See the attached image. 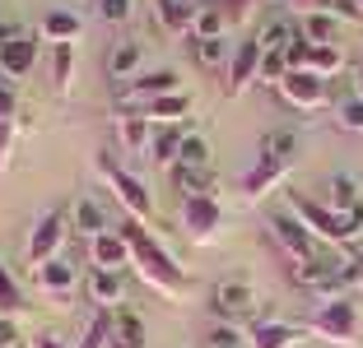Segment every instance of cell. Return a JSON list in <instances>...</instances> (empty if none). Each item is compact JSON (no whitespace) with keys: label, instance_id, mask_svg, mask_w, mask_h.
<instances>
[{"label":"cell","instance_id":"bcb514c9","mask_svg":"<svg viewBox=\"0 0 363 348\" xmlns=\"http://www.w3.org/2000/svg\"><path fill=\"white\" fill-rule=\"evenodd\" d=\"M345 274V288H363V251H350V260L340 265Z\"/></svg>","mask_w":363,"mask_h":348},{"label":"cell","instance_id":"83f0119b","mask_svg":"<svg viewBox=\"0 0 363 348\" xmlns=\"http://www.w3.org/2000/svg\"><path fill=\"white\" fill-rule=\"evenodd\" d=\"M331 209H340V214H354V209H363V181L359 177H350V172H335L331 177Z\"/></svg>","mask_w":363,"mask_h":348},{"label":"cell","instance_id":"f35d334b","mask_svg":"<svg viewBox=\"0 0 363 348\" xmlns=\"http://www.w3.org/2000/svg\"><path fill=\"white\" fill-rule=\"evenodd\" d=\"M214 5H219V14H224L228 28L247 23V19H252V10H257V0H214Z\"/></svg>","mask_w":363,"mask_h":348},{"label":"cell","instance_id":"3957f363","mask_svg":"<svg viewBox=\"0 0 363 348\" xmlns=\"http://www.w3.org/2000/svg\"><path fill=\"white\" fill-rule=\"evenodd\" d=\"M94 177L103 181L107 190H112V200L126 209V219H135V223H150V219H154V195H150V186H145L135 172H126L117 158L94 153Z\"/></svg>","mask_w":363,"mask_h":348},{"label":"cell","instance_id":"f6af8a7d","mask_svg":"<svg viewBox=\"0 0 363 348\" xmlns=\"http://www.w3.org/2000/svg\"><path fill=\"white\" fill-rule=\"evenodd\" d=\"M279 56H284V65H289V70H303V61H308V42L298 37V28H294V37L284 42V52H279Z\"/></svg>","mask_w":363,"mask_h":348},{"label":"cell","instance_id":"ee69618b","mask_svg":"<svg viewBox=\"0 0 363 348\" xmlns=\"http://www.w3.org/2000/svg\"><path fill=\"white\" fill-rule=\"evenodd\" d=\"M0 121H19V88L0 79Z\"/></svg>","mask_w":363,"mask_h":348},{"label":"cell","instance_id":"ba28073f","mask_svg":"<svg viewBox=\"0 0 363 348\" xmlns=\"http://www.w3.org/2000/svg\"><path fill=\"white\" fill-rule=\"evenodd\" d=\"M261 61H266L261 42H257V37H242L238 52L228 56V70H224V98H228V103H238V98L261 79Z\"/></svg>","mask_w":363,"mask_h":348},{"label":"cell","instance_id":"44dd1931","mask_svg":"<svg viewBox=\"0 0 363 348\" xmlns=\"http://www.w3.org/2000/svg\"><path fill=\"white\" fill-rule=\"evenodd\" d=\"M43 37H47L52 47H75L79 37H84V19H79L75 10H47Z\"/></svg>","mask_w":363,"mask_h":348},{"label":"cell","instance_id":"f1b7e54d","mask_svg":"<svg viewBox=\"0 0 363 348\" xmlns=\"http://www.w3.org/2000/svg\"><path fill=\"white\" fill-rule=\"evenodd\" d=\"M172 186H177V195H214L219 177H214V168H172Z\"/></svg>","mask_w":363,"mask_h":348},{"label":"cell","instance_id":"2e32d148","mask_svg":"<svg viewBox=\"0 0 363 348\" xmlns=\"http://www.w3.org/2000/svg\"><path fill=\"white\" fill-rule=\"evenodd\" d=\"M107 74L121 79V84H135L145 74V42L140 37H121L112 52H107Z\"/></svg>","mask_w":363,"mask_h":348},{"label":"cell","instance_id":"7402d4cb","mask_svg":"<svg viewBox=\"0 0 363 348\" xmlns=\"http://www.w3.org/2000/svg\"><path fill=\"white\" fill-rule=\"evenodd\" d=\"M70 232L84 237V242H94V237L112 232V228H107V209L98 200H75V204H70Z\"/></svg>","mask_w":363,"mask_h":348},{"label":"cell","instance_id":"603a6c76","mask_svg":"<svg viewBox=\"0 0 363 348\" xmlns=\"http://www.w3.org/2000/svg\"><path fill=\"white\" fill-rule=\"evenodd\" d=\"M107 348H145V320H140V311H130V306L112 311V339H107Z\"/></svg>","mask_w":363,"mask_h":348},{"label":"cell","instance_id":"d6986e66","mask_svg":"<svg viewBox=\"0 0 363 348\" xmlns=\"http://www.w3.org/2000/svg\"><path fill=\"white\" fill-rule=\"evenodd\" d=\"M154 139V126L145 121L140 107H117V144L130 149V153H145Z\"/></svg>","mask_w":363,"mask_h":348},{"label":"cell","instance_id":"b9f144b4","mask_svg":"<svg viewBox=\"0 0 363 348\" xmlns=\"http://www.w3.org/2000/svg\"><path fill=\"white\" fill-rule=\"evenodd\" d=\"M289 74V65H284V56L279 52H266V61H261V79L257 84H270V88H279V79Z\"/></svg>","mask_w":363,"mask_h":348},{"label":"cell","instance_id":"c3c4849f","mask_svg":"<svg viewBox=\"0 0 363 348\" xmlns=\"http://www.w3.org/2000/svg\"><path fill=\"white\" fill-rule=\"evenodd\" d=\"M0 348H19V325L10 316H0Z\"/></svg>","mask_w":363,"mask_h":348},{"label":"cell","instance_id":"cb8c5ba5","mask_svg":"<svg viewBox=\"0 0 363 348\" xmlns=\"http://www.w3.org/2000/svg\"><path fill=\"white\" fill-rule=\"evenodd\" d=\"M191 14H196V0H154V19H159L163 33H186L191 37Z\"/></svg>","mask_w":363,"mask_h":348},{"label":"cell","instance_id":"e575fe53","mask_svg":"<svg viewBox=\"0 0 363 348\" xmlns=\"http://www.w3.org/2000/svg\"><path fill=\"white\" fill-rule=\"evenodd\" d=\"M205 348H247V325L210 320V330H205Z\"/></svg>","mask_w":363,"mask_h":348},{"label":"cell","instance_id":"d590c367","mask_svg":"<svg viewBox=\"0 0 363 348\" xmlns=\"http://www.w3.org/2000/svg\"><path fill=\"white\" fill-rule=\"evenodd\" d=\"M23 306H28V297H23V288L14 284V274L0 265V316H23Z\"/></svg>","mask_w":363,"mask_h":348},{"label":"cell","instance_id":"ac0fdd59","mask_svg":"<svg viewBox=\"0 0 363 348\" xmlns=\"http://www.w3.org/2000/svg\"><path fill=\"white\" fill-rule=\"evenodd\" d=\"M33 65H38V37H14L10 47H0V79H28L33 74Z\"/></svg>","mask_w":363,"mask_h":348},{"label":"cell","instance_id":"e0dca14e","mask_svg":"<svg viewBox=\"0 0 363 348\" xmlns=\"http://www.w3.org/2000/svg\"><path fill=\"white\" fill-rule=\"evenodd\" d=\"M89 265L94 269H107V274H121L130 265V246L121 232H103V237H94L89 242Z\"/></svg>","mask_w":363,"mask_h":348},{"label":"cell","instance_id":"f546056e","mask_svg":"<svg viewBox=\"0 0 363 348\" xmlns=\"http://www.w3.org/2000/svg\"><path fill=\"white\" fill-rule=\"evenodd\" d=\"M298 149H303V144H298V135H294V130H266L257 153H266V158H275V163H284V168H294Z\"/></svg>","mask_w":363,"mask_h":348},{"label":"cell","instance_id":"f907efd6","mask_svg":"<svg viewBox=\"0 0 363 348\" xmlns=\"http://www.w3.org/2000/svg\"><path fill=\"white\" fill-rule=\"evenodd\" d=\"M14 37H23V28H19V23H0V47H10Z\"/></svg>","mask_w":363,"mask_h":348},{"label":"cell","instance_id":"ffe728a7","mask_svg":"<svg viewBox=\"0 0 363 348\" xmlns=\"http://www.w3.org/2000/svg\"><path fill=\"white\" fill-rule=\"evenodd\" d=\"M84 297L98 306V311H117V306L126 302V279L107 274V269H94V274L84 279Z\"/></svg>","mask_w":363,"mask_h":348},{"label":"cell","instance_id":"7c38bea8","mask_svg":"<svg viewBox=\"0 0 363 348\" xmlns=\"http://www.w3.org/2000/svg\"><path fill=\"white\" fill-rule=\"evenodd\" d=\"M163 93H182V74L177 70H150V74H140L135 84H126V93H121L117 107H145L154 103V98Z\"/></svg>","mask_w":363,"mask_h":348},{"label":"cell","instance_id":"1f68e13d","mask_svg":"<svg viewBox=\"0 0 363 348\" xmlns=\"http://www.w3.org/2000/svg\"><path fill=\"white\" fill-rule=\"evenodd\" d=\"M191 52H196V65L201 70H210V74H219V70H228V47H224V37H191Z\"/></svg>","mask_w":363,"mask_h":348},{"label":"cell","instance_id":"5bb4252c","mask_svg":"<svg viewBox=\"0 0 363 348\" xmlns=\"http://www.w3.org/2000/svg\"><path fill=\"white\" fill-rule=\"evenodd\" d=\"M308 330L303 325H289V320H275V316H261L247 325V348H294L303 344Z\"/></svg>","mask_w":363,"mask_h":348},{"label":"cell","instance_id":"8fae6325","mask_svg":"<svg viewBox=\"0 0 363 348\" xmlns=\"http://www.w3.org/2000/svg\"><path fill=\"white\" fill-rule=\"evenodd\" d=\"M145 112V121H150L154 130H172V126H186L191 121V112H196V93H163V98H154V103H145L140 107Z\"/></svg>","mask_w":363,"mask_h":348},{"label":"cell","instance_id":"ab89813d","mask_svg":"<svg viewBox=\"0 0 363 348\" xmlns=\"http://www.w3.org/2000/svg\"><path fill=\"white\" fill-rule=\"evenodd\" d=\"M94 10L103 23H112V28H121V23L130 19V0H94Z\"/></svg>","mask_w":363,"mask_h":348},{"label":"cell","instance_id":"8992f818","mask_svg":"<svg viewBox=\"0 0 363 348\" xmlns=\"http://www.w3.org/2000/svg\"><path fill=\"white\" fill-rule=\"evenodd\" d=\"M177 223H182V232H186L191 246H214L219 232H224V209H219L214 195H182Z\"/></svg>","mask_w":363,"mask_h":348},{"label":"cell","instance_id":"5b68a950","mask_svg":"<svg viewBox=\"0 0 363 348\" xmlns=\"http://www.w3.org/2000/svg\"><path fill=\"white\" fill-rule=\"evenodd\" d=\"M65 237H70V219H65L61 204H52V209H47L43 219L28 228V242H23V265H28V269H43L47 260H56V255L65 251Z\"/></svg>","mask_w":363,"mask_h":348},{"label":"cell","instance_id":"8d00e7d4","mask_svg":"<svg viewBox=\"0 0 363 348\" xmlns=\"http://www.w3.org/2000/svg\"><path fill=\"white\" fill-rule=\"evenodd\" d=\"M107 339H112V311H98V316H89L75 348H107Z\"/></svg>","mask_w":363,"mask_h":348},{"label":"cell","instance_id":"6da1fadb","mask_svg":"<svg viewBox=\"0 0 363 348\" xmlns=\"http://www.w3.org/2000/svg\"><path fill=\"white\" fill-rule=\"evenodd\" d=\"M121 237H126V246H130V269L140 274L145 288H154V293L168 297V302H186V297H196V274H191V269H182V265L163 251V242L145 228V223L126 219V223H121Z\"/></svg>","mask_w":363,"mask_h":348},{"label":"cell","instance_id":"836d02e7","mask_svg":"<svg viewBox=\"0 0 363 348\" xmlns=\"http://www.w3.org/2000/svg\"><path fill=\"white\" fill-rule=\"evenodd\" d=\"M177 168H210V139H205V135H196L191 126H186V135H182Z\"/></svg>","mask_w":363,"mask_h":348},{"label":"cell","instance_id":"74e56055","mask_svg":"<svg viewBox=\"0 0 363 348\" xmlns=\"http://www.w3.org/2000/svg\"><path fill=\"white\" fill-rule=\"evenodd\" d=\"M335 121H340V130H350V135H363V98H345L340 107H335Z\"/></svg>","mask_w":363,"mask_h":348},{"label":"cell","instance_id":"484cf974","mask_svg":"<svg viewBox=\"0 0 363 348\" xmlns=\"http://www.w3.org/2000/svg\"><path fill=\"white\" fill-rule=\"evenodd\" d=\"M52 88L56 98H70V88H75V74H79V52L75 47H52Z\"/></svg>","mask_w":363,"mask_h":348},{"label":"cell","instance_id":"30bf717a","mask_svg":"<svg viewBox=\"0 0 363 348\" xmlns=\"http://www.w3.org/2000/svg\"><path fill=\"white\" fill-rule=\"evenodd\" d=\"M252 306H257V288L247 284V279H219L210 293L214 320H228V325H242L252 316Z\"/></svg>","mask_w":363,"mask_h":348},{"label":"cell","instance_id":"681fc988","mask_svg":"<svg viewBox=\"0 0 363 348\" xmlns=\"http://www.w3.org/2000/svg\"><path fill=\"white\" fill-rule=\"evenodd\" d=\"M28 348H70V344H65L61 335H33V344H28Z\"/></svg>","mask_w":363,"mask_h":348},{"label":"cell","instance_id":"7dc6e473","mask_svg":"<svg viewBox=\"0 0 363 348\" xmlns=\"http://www.w3.org/2000/svg\"><path fill=\"white\" fill-rule=\"evenodd\" d=\"M294 5V14H335V0H289Z\"/></svg>","mask_w":363,"mask_h":348},{"label":"cell","instance_id":"816d5d0a","mask_svg":"<svg viewBox=\"0 0 363 348\" xmlns=\"http://www.w3.org/2000/svg\"><path fill=\"white\" fill-rule=\"evenodd\" d=\"M354 98H363V65L354 70Z\"/></svg>","mask_w":363,"mask_h":348},{"label":"cell","instance_id":"7bdbcfd3","mask_svg":"<svg viewBox=\"0 0 363 348\" xmlns=\"http://www.w3.org/2000/svg\"><path fill=\"white\" fill-rule=\"evenodd\" d=\"M14 139H19V121H0V172L14 158Z\"/></svg>","mask_w":363,"mask_h":348},{"label":"cell","instance_id":"d6a6232c","mask_svg":"<svg viewBox=\"0 0 363 348\" xmlns=\"http://www.w3.org/2000/svg\"><path fill=\"white\" fill-rule=\"evenodd\" d=\"M224 33H228V23H224V14H219V5H214V0H201L196 14H191V37H224Z\"/></svg>","mask_w":363,"mask_h":348},{"label":"cell","instance_id":"7a4b0ae2","mask_svg":"<svg viewBox=\"0 0 363 348\" xmlns=\"http://www.w3.org/2000/svg\"><path fill=\"white\" fill-rule=\"evenodd\" d=\"M289 209H294V219H298L303 228L317 237V242L350 246L354 237L363 232V209L340 214V209H331L326 200H312V195H289Z\"/></svg>","mask_w":363,"mask_h":348},{"label":"cell","instance_id":"f5cc1de1","mask_svg":"<svg viewBox=\"0 0 363 348\" xmlns=\"http://www.w3.org/2000/svg\"><path fill=\"white\" fill-rule=\"evenodd\" d=\"M354 10H359V19H363V0H354Z\"/></svg>","mask_w":363,"mask_h":348},{"label":"cell","instance_id":"9c48e42d","mask_svg":"<svg viewBox=\"0 0 363 348\" xmlns=\"http://www.w3.org/2000/svg\"><path fill=\"white\" fill-rule=\"evenodd\" d=\"M275 93H279V103L294 107V112H321V107L331 103L326 79H317V74H308V70H289Z\"/></svg>","mask_w":363,"mask_h":348},{"label":"cell","instance_id":"277c9868","mask_svg":"<svg viewBox=\"0 0 363 348\" xmlns=\"http://www.w3.org/2000/svg\"><path fill=\"white\" fill-rule=\"evenodd\" d=\"M303 330H308L312 339H321V344H331V348H359V311H354V302H345V297L321 302Z\"/></svg>","mask_w":363,"mask_h":348},{"label":"cell","instance_id":"9a60e30c","mask_svg":"<svg viewBox=\"0 0 363 348\" xmlns=\"http://www.w3.org/2000/svg\"><path fill=\"white\" fill-rule=\"evenodd\" d=\"M33 284H38V293H47V297H70L75 284H79V269H75L70 255H56V260H47L43 269H33Z\"/></svg>","mask_w":363,"mask_h":348},{"label":"cell","instance_id":"4dcf8cb0","mask_svg":"<svg viewBox=\"0 0 363 348\" xmlns=\"http://www.w3.org/2000/svg\"><path fill=\"white\" fill-rule=\"evenodd\" d=\"M335 33H340V19H335V14H303V19H298V37L308 47L335 42Z\"/></svg>","mask_w":363,"mask_h":348},{"label":"cell","instance_id":"4fadbf2b","mask_svg":"<svg viewBox=\"0 0 363 348\" xmlns=\"http://www.w3.org/2000/svg\"><path fill=\"white\" fill-rule=\"evenodd\" d=\"M284 177H289V168L284 163H275V158H266V153H257V163L247 168V177H242V195L252 204H261L266 195H275L279 186H284Z\"/></svg>","mask_w":363,"mask_h":348},{"label":"cell","instance_id":"52a82bcc","mask_svg":"<svg viewBox=\"0 0 363 348\" xmlns=\"http://www.w3.org/2000/svg\"><path fill=\"white\" fill-rule=\"evenodd\" d=\"M266 237L275 242V251H284L294 265L317 260V237L294 219V209H270L266 214Z\"/></svg>","mask_w":363,"mask_h":348},{"label":"cell","instance_id":"d4e9b609","mask_svg":"<svg viewBox=\"0 0 363 348\" xmlns=\"http://www.w3.org/2000/svg\"><path fill=\"white\" fill-rule=\"evenodd\" d=\"M345 65H350V56L340 52V42H326V47H308L303 70L317 74V79H335V74H345Z\"/></svg>","mask_w":363,"mask_h":348},{"label":"cell","instance_id":"4316f807","mask_svg":"<svg viewBox=\"0 0 363 348\" xmlns=\"http://www.w3.org/2000/svg\"><path fill=\"white\" fill-rule=\"evenodd\" d=\"M182 135H186V126H172V130H154V139H150V163L154 168H177V153H182Z\"/></svg>","mask_w":363,"mask_h":348},{"label":"cell","instance_id":"60d3db41","mask_svg":"<svg viewBox=\"0 0 363 348\" xmlns=\"http://www.w3.org/2000/svg\"><path fill=\"white\" fill-rule=\"evenodd\" d=\"M294 37V28L289 23H266V28L257 33V42H261V52H284V42Z\"/></svg>","mask_w":363,"mask_h":348}]
</instances>
